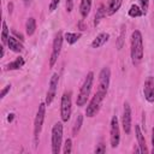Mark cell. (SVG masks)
<instances>
[{
  "instance_id": "cell-1",
  "label": "cell",
  "mask_w": 154,
  "mask_h": 154,
  "mask_svg": "<svg viewBox=\"0 0 154 154\" xmlns=\"http://www.w3.org/2000/svg\"><path fill=\"white\" fill-rule=\"evenodd\" d=\"M143 37L140 30H134L131 34V42H130V57L131 63L134 66H137L141 64L143 59Z\"/></svg>"
},
{
  "instance_id": "cell-2",
  "label": "cell",
  "mask_w": 154,
  "mask_h": 154,
  "mask_svg": "<svg viewBox=\"0 0 154 154\" xmlns=\"http://www.w3.org/2000/svg\"><path fill=\"white\" fill-rule=\"evenodd\" d=\"M93 83H94V72H88L84 81H83V84L79 89V93L77 95V99H76V103L78 107H82L87 103L89 96H90V93H91V88H93Z\"/></svg>"
},
{
  "instance_id": "cell-3",
  "label": "cell",
  "mask_w": 154,
  "mask_h": 154,
  "mask_svg": "<svg viewBox=\"0 0 154 154\" xmlns=\"http://www.w3.org/2000/svg\"><path fill=\"white\" fill-rule=\"evenodd\" d=\"M63 143V123L58 122L52 128V136H51V146H52V153L59 154L61 149Z\"/></svg>"
},
{
  "instance_id": "cell-4",
  "label": "cell",
  "mask_w": 154,
  "mask_h": 154,
  "mask_svg": "<svg viewBox=\"0 0 154 154\" xmlns=\"http://www.w3.org/2000/svg\"><path fill=\"white\" fill-rule=\"evenodd\" d=\"M105 96L106 95L100 93V91H96L94 94V96L91 97V100L89 101V103L87 105V108H85V116L88 118H93L99 113L101 105H102V101L105 100Z\"/></svg>"
},
{
  "instance_id": "cell-5",
  "label": "cell",
  "mask_w": 154,
  "mask_h": 154,
  "mask_svg": "<svg viewBox=\"0 0 154 154\" xmlns=\"http://www.w3.org/2000/svg\"><path fill=\"white\" fill-rule=\"evenodd\" d=\"M72 94L71 91H64L60 100V118L61 122H67L72 112Z\"/></svg>"
},
{
  "instance_id": "cell-6",
  "label": "cell",
  "mask_w": 154,
  "mask_h": 154,
  "mask_svg": "<svg viewBox=\"0 0 154 154\" xmlns=\"http://www.w3.org/2000/svg\"><path fill=\"white\" fill-rule=\"evenodd\" d=\"M63 41H64V35H63V31H58L54 36V40H53V45H52V53H51V58H49V66L53 67L60 55V52H61V48H63Z\"/></svg>"
},
{
  "instance_id": "cell-7",
  "label": "cell",
  "mask_w": 154,
  "mask_h": 154,
  "mask_svg": "<svg viewBox=\"0 0 154 154\" xmlns=\"http://www.w3.org/2000/svg\"><path fill=\"white\" fill-rule=\"evenodd\" d=\"M46 106H47L46 102H41L38 105L36 117H35V120H34V136H35V138H37L38 135L41 134L43 122H45V117H46Z\"/></svg>"
},
{
  "instance_id": "cell-8",
  "label": "cell",
  "mask_w": 154,
  "mask_h": 154,
  "mask_svg": "<svg viewBox=\"0 0 154 154\" xmlns=\"http://www.w3.org/2000/svg\"><path fill=\"white\" fill-rule=\"evenodd\" d=\"M109 142L112 148H117L120 142V128L117 116H113L111 119V126H109Z\"/></svg>"
},
{
  "instance_id": "cell-9",
  "label": "cell",
  "mask_w": 154,
  "mask_h": 154,
  "mask_svg": "<svg viewBox=\"0 0 154 154\" xmlns=\"http://www.w3.org/2000/svg\"><path fill=\"white\" fill-rule=\"evenodd\" d=\"M109 82H111V70L108 66H105L101 69L100 73H99V85H97V91L107 95L108 91V87H109Z\"/></svg>"
},
{
  "instance_id": "cell-10",
  "label": "cell",
  "mask_w": 154,
  "mask_h": 154,
  "mask_svg": "<svg viewBox=\"0 0 154 154\" xmlns=\"http://www.w3.org/2000/svg\"><path fill=\"white\" fill-rule=\"evenodd\" d=\"M58 83H59V75L58 72H54L49 79V87H48V91H47V95H46V105L49 106L52 103V101L54 100L55 97V94H57V89H58Z\"/></svg>"
},
{
  "instance_id": "cell-11",
  "label": "cell",
  "mask_w": 154,
  "mask_h": 154,
  "mask_svg": "<svg viewBox=\"0 0 154 154\" xmlns=\"http://www.w3.org/2000/svg\"><path fill=\"white\" fill-rule=\"evenodd\" d=\"M122 125L126 135L131 132V106L129 102H124V109H123V117H122Z\"/></svg>"
},
{
  "instance_id": "cell-12",
  "label": "cell",
  "mask_w": 154,
  "mask_h": 154,
  "mask_svg": "<svg viewBox=\"0 0 154 154\" xmlns=\"http://www.w3.org/2000/svg\"><path fill=\"white\" fill-rule=\"evenodd\" d=\"M143 94H144V99L149 103L154 102V77L153 76H148L146 78L143 84Z\"/></svg>"
},
{
  "instance_id": "cell-13",
  "label": "cell",
  "mask_w": 154,
  "mask_h": 154,
  "mask_svg": "<svg viewBox=\"0 0 154 154\" xmlns=\"http://www.w3.org/2000/svg\"><path fill=\"white\" fill-rule=\"evenodd\" d=\"M135 134H136V138H137V143H138L141 153H147L148 148H147V144H146V138H144V135H143V132L141 130V126L138 124L135 125Z\"/></svg>"
},
{
  "instance_id": "cell-14",
  "label": "cell",
  "mask_w": 154,
  "mask_h": 154,
  "mask_svg": "<svg viewBox=\"0 0 154 154\" xmlns=\"http://www.w3.org/2000/svg\"><path fill=\"white\" fill-rule=\"evenodd\" d=\"M108 40H109V34H107V32H100V34L91 41L90 46H91V48H100V47H102Z\"/></svg>"
},
{
  "instance_id": "cell-15",
  "label": "cell",
  "mask_w": 154,
  "mask_h": 154,
  "mask_svg": "<svg viewBox=\"0 0 154 154\" xmlns=\"http://www.w3.org/2000/svg\"><path fill=\"white\" fill-rule=\"evenodd\" d=\"M123 5V0H108L106 6V13L107 16H113L116 12L119 11V8Z\"/></svg>"
},
{
  "instance_id": "cell-16",
  "label": "cell",
  "mask_w": 154,
  "mask_h": 154,
  "mask_svg": "<svg viewBox=\"0 0 154 154\" xmlns=\"http://www.w3.org/2000/svg\"><path fill=\"white\" fill-rule=\"evenodd\" d=\"M7 47L14 52V53H20L23 51V45H22V41H19L17 37L14 36H10L8 37V41H7Z\"/></svg>"
},
{
  "instance_id": "cell-17",
  "label": "cell",
  "mask_w": 154,
  "mask_h": 154,
  "mask_svg": "<svg viewBox=\"0 0 154 154\" xmlns=\"http://www.w3.org/2000/svg\"><path fill=\"white\" fill-rule=\"evenodd\" d=\"M91 10V0H81L79 4V13L82 18H87Z\"/></svg>"
},
{
  "instance_id": "cell-18",
  "label": "cell",
  "mask_w": 154,
  "mask_h": 154,
  "mask_svg": "<svg viewBox=\"0 0 154 154\" xmlns=\"http://www.w3.org/2000/svg\"><path fill=\"white\" fill-rule=\"evenodd\" d=\"M106 6L105 5H100L99 8L96 10V13H95V17H94V25L97 26L100 24V22L106 17Z\"/></svg>"
},
{
  "instance_id": "cell-19",
  "label": "cell",
  "mask_w": 154,
  "mask_h": 154,
  "mask_svg": "<svg viewBox=\"0 0 154 154\" xmlns=\"http://www.w3.org/2000/svg\"><path fill=\"white\" fill-rule=\"evenodd\" d=\"M24 59L22 58V57H18V58H16L13 61H11L10 64H7L6 65V67H5V70L6 71H12V70H18V69H20L23 65H24Z\"/></svg>"
},
{
  "instance_id": "cell-20",
  "label": "cell",
  "mask_w": 154,
  "mask_h": 154,
  "mask_svg": "<svg viewBox=\"0 0 154 154\" xmlns=\"http://www.w3.org/2000/svg\"><path fill=\"white\" fill-rule=\"evenodd\" d=\"M128 14H129V17H131V18H137V17H142V16L144 14V12H143V10L141 8V6H138V5H136V4H132V5L130 6L129 11H128Z\"/></svg>"
},
{
  "instance_id": "cell-21",
  "label": "cell",
  "mask_w": 154,
  "mask_h": 154,
  "mask_svg": "<svg viewBox=\"0 0 154 154\" xmlns=\"http://www.w3.org/2000/svg\"><path fill=\"white\" fill-rule=\"evenodd\" d=\"M35 30H36V20L34 17H29L25 22V32L28 36H31L34 35Z\"/></svg>"
},
{
  "instance_id": "cell-22",
  "label": "cell",
  "mask_w": 154,
  "mask_h": 154,
  "mask_svg": "<svg viewBox=\"0 0 154 154\" xmlns=\"http://www.w3.org/2000/svg\"><path fill=\"white\" fill-rule=\"evenodd\" d=\"M82 34L81 32H66L64 35V40L69 43V45H75L79 38H81Z\"/></svg>"
},
{
  "instance_id": "cell-23",
  "label": "cell",
  "mask_w": 154,
  "mask_h": 154,
  "mask_svg": "<svg viewBox=\"0 0 154 154\" xmlns=\"http://www.w3.org/2000/svg\"><path fill=\"white\" fill-rule=\"evenodd\" d=\"M125 32H126V28L125 25H122V29H120V32H119V36H118V40H117V49L120 51L124 46V42H125Z\"/></svg>"
},
{
  "instance_id": "cell-24",
  "label": "cell",
  "mask_w": 154,
  "mask_h": 154,
  "mask_svg": "<svg viewBox=\"0 0 154 154\" xmlns=\"http://www.w3.org/2000/svg\"><path fill=\"white\" fill-rule=\"evenodd\" d=\"M8 37H10V29L7 28L6 22L2 20V31H1V42H2V46L7 45Z\"/></svg>"
},
{
  "instance_id": "cell-25",
  "label": "cell",
  "mask_w": 154,
  "mask_h": 154,
  "mask_svg": "<svg viewBox=\"0 0 154 154\" xmlns=\"http://www.w3.org/2000/svg\"><path fill=\"white\" fill-rule=\"evenodd\" d=\"M83 124V116L82 114H78L76 117V120H75V124H73V128H72V135L76 136L78 134V131L81 130V126Z\"/></svg>"
},
{
  "instance_id": "cell-26",
  "label": "cell",
  "mask_w": 154,
  "mask_h": 154,
  "mask_svg": "<svg viewBox=\"0 0 154 154\" xmlns=\"http://www.w3.org/2000/svg\"><path fill=\"white\" fill-rule=\"evenodd\" d=\"M72 152V140L71 138H66L65 143H64V148H63V153L64 154H70Z\"/></svg>"
},
{
  "instance_id": "cell-27",
  "label": "cell",
  "mask_w": 154,
  "mask_h": 154,
  "mask_svg": "<svg viewBox=\"0 0 154 154\" xmlns=\"http://www.w3.org/2000/svg\"><path fill=\"white\" fill-rule=\"evenodd\" d=\"M138 2H140L141 8L143 10L144 14H147V12H148V7H149V0H138Z\"/></svg>"
},
{
  "instance_id": "cell-28",
  "label": "cell",
  "mask_w": 154,
  "mask_h": 154,
  "mask_svg": "<svg viewBox=\"0 0 154 154\" xmlns=\"http://www.w3.org/2000/svg\"><path fill=\"white\" fill-rule=\"evenodd\" d=\"M59 2H60V0H51V2H49V6H48V10H49V12H54V11L57 10V7H58Z\"/></svg>"
},
{
  "instance_id": "cell-29",
  "label": "cell",
  "mask_w": 154,
  "mask_h": 154,
  "mask_svg": "<svg viewBox=\"0 0 154 154\" xmlns=\"http://www.w3.org/2000/svg\"><path fill=\"white\" fill-rule=\"evenodd\" d=\"M11 90V84H7V85H5V88L1 90V93H0V99L2 100L5 96H6V94L8 93Z\"/></svg>"
},
{
  "instance_id": "cell-30",
  "label": "cell",
  "mask_w": 154,
  "mask_h": 154,
  "mask_svg": "<svg viewBox=\"0 0 154 154\" xmlns=\"http://www.w3.org/2000/svg\"><path fill=\"white\" fill-rule=\"evenodd\" d=\"M105 152H106V147L103 143L97 144V147L95 148V153H105Z\"/></svg>"
},
{
  "instance_id": "cell-31",
  "label": "cell",
  "mask_w": 154,
  "mask_h": 154,
  "mask_svg": "<svg viewBox=\"0 0 154 154\" xmlns=\"http://www.w3.org/2000/svg\"><path fill=\"white\" fill-rule=\"evenodd\" d=\"M73 1L75 0H66V11L67 12H71L72 8H73Z\"/></svg>"
},
{
  "instance_id": "cell-32",
  "label": "cell",
  "mask_w": 154,
  "mask_h": 154,
  "mask_svg": "<svg viewBox=\"0 0 154 154\" xmlns=\"http://www.w3.org/2000/svg\"><path fill=\"white\" fill-rule=\"evenodd\" d=\"M12 32H13V35H14V36H16V37H17L19 41H22V42L24 41V36H23V34L18 32V31H17V30H14V29L12 30Z\"/></svg>"
},
{
  "instance_id": "cell-33",
  "label": "cell",
  "mask_w": 154,
  "mask_h": 154,
  "mask_svg": "<svg viewBox=\"0 0 154 154\" xmlns=\"http://www.w3.org/2000/svg\"><path fill=\"white\" fill-rule=\"evenodd\" d=\"M152 146H153L152 153L154 154V126H153V129H152Z\"/></svg>"
},
{
  "instance_id": "cell-34",
  "label": "cell",
  "mask_w": 154,
  "mask_h": 154,
  "mask_svg": "<svg viewBox=\"0 0 154 154\" xmlns=\"http://www.w3.org/2000/svg\"><path fill=\"white\" fill-rule=\"evenodd\" d=\"M7 8H8V13L11 14V13L13 12V2H8V5H7Z\"/></svg>"
},
{
  "instance_id": "cell-35",
  "label": "cell",
  "mask_w": 154,
  "mask_h": 154,
  "mask_svg": "<svg viewBox=\"0 0 154 154\" xmlns=\"http://www.w3.org/2000/svg\"><path fill=\"white\" fill-rule=\"evenodd\" d=\"M23 2H24V6H25V7H29V6L31 5L32 0H23Z\"/></svg>"
},
{
  "instance_id": "cell-36",
  "label": "cell",
  "mask_w": 154,
  "mask_h": 154,
  "mask_svg": "<svg viewBox=\"0 0 154 154\" xmlns=\"http://www.w3.org/2000/svg\"><path fill=\"white\" fill-rule=\"evenodd\" d=\"M13 119H14V113H10V114H8V117H7V120L11 123Z\"/></svg>"
},
{
  "instance_id": "cell-37",
  "label": "cell",
  "mask_w": 154,
  "mask_h": 154,
  "mask_svg": "<svg viewBox=\"0 0 154 154\" xmlns=\"http://www.w3.org/2000/svg\"><path fill=\"white\" fill-rule=\"evenodd\" d=\"M78 26H79V29H81L82 31H83V30H85V26L83 25V20H81V22L78 23Z\"/></svg>"
},
{
  "instance_id": "cell-38",
  "label": "cell",
  "mask_w": 154,
  "mask_h": 154,
  "mask_svg": "<svg viewBox=\"0 0 154 154\" xmlns=\"http://www.w3.org/2000/svg\"><path fill=\"white\" fill-rule=\"evenodd\" d=\"M5 55V48H4V46H1V54H0V57L2 58Z\"/></svg>"
},
{
  "instance_id": "cell-39",
  "label": "cell",
  "mask_w": 154,
  "mask_h": 154,
  "mask_svg": "<svg viewBox=\"0 0 154 154\" xmlns=\"http://www.w3.org/2000/svg\"><path fill=\"white\" fill-rule=\"evenodd\" d=\"M153 2H154V0H153Z\"/></svg>"
}]
</instances>
